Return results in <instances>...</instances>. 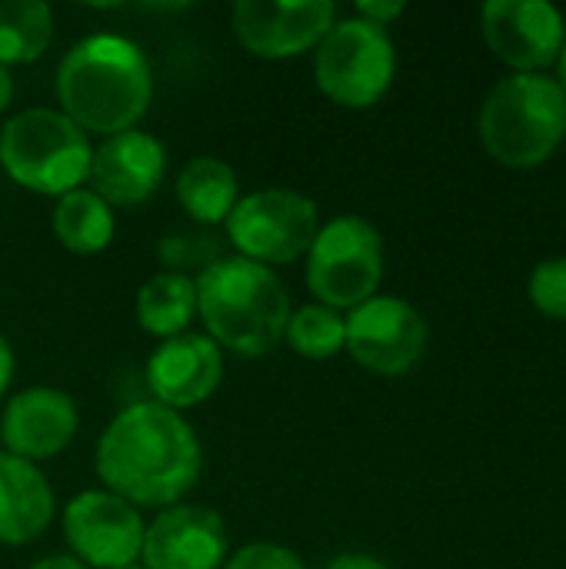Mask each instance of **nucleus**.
<instances>
[{
	"instance_id": "obj_1",
	"label": "nucleus",
	"mask_w": 566,
	"mask_h": 569,
	"mask_svg": "<svg viewBox=\"0 0 566 569\" xmlns=\"http://www.w3.org/2000/svg\"><path fill=\"white\" fill-rule=\"evenodd\" d=\"M93 470L107 493L130 507L167 510L183 503L203 470V447L190 420L153 400L123 407L100 433Z\"/></svg>"
},
{
	"instance_id": "obj_2",
	"label": "nucleus",
	"mask_w": 566,
	"mask_h": 569,
	"mask_svg": "<svg viewBox=\"0 0 566 569\" xmlns=\"http://www.w3.org/2000/svg\"><path fill=\"white\" fill-rule=\"evenodd\" d=\"M57 110L83 133L113 137L140 127L153 103V70L143 47L123 33L77 40L53 73Z\"/></svg>"
},
{
	"instance_id": "obj_3",
	"label": "nucleus",
	"mask_w": 566,
	"mask_h": 569,
	"mask_svg": "<svg viewBox=\"0 0 566 569\" xmlns=\"http://www.w3.org/2000/svg\"><path fill=\"white\" fill-rule=\"evenodd\" d=\"M290 293L277 270L227 253L197 277V317L203 333L234 357L257 360L284 343Z\"/></svg>"
},
{
	"instance_id": "obj_4",
	"label": "nucleus",
	"mask_w": 566,
	"mask_h": 569,
	"mask_svg": "<svg viewBox=\"0 0 566 569\" xmlns=\"http://www.w3.org/2000/svg\"><path fill=\"white\" fill-rule=\"evenodd\" d=\"M564 137L566 93L550 73H510L480 107V140L504 167H540Z\"/></svg>"
},
{
	"instance_id": "obj_5",
	"label": "nucleus",
	"mask_w": 566,
	"mask_h": 569,
	"mask_svg": "<svg viewBox=\"0 0 566 569\" xmlns=\"http://www.w3.org/2000/svg\"><path fill=\"white\" fill-rule=\"evenodd\" d=\"M93 160L90 133H83L57 107H30L7 117L0 130L3 173L40 197H63L87 187Z\"/></svg>"
},
{
	"instance_id": "obj_6",
	"label": "nucleus",
	"mask_w": 566,
	"mask_h": 569,
	"mask_svg": "<svg viewBox=\"0 0 566 569\" xmlns=\"http://www.w3.org/2000/svg\"><path fill=\"white\" fill-rule=\"evenodd\" d=\"M380 280L384 237L370 220L340 213L320 223L307 250V290L314 293V303L350 313L354 307L377 297Z\"/></svg>"
},
{
	"instance_id": "obj_7",
	"label": "nucleus",
	"mask_w": 566,
	"mask_h": 569,
	"mask_svg": "<svg viewBox=\"0 0 566 569\" xmlns=\"http://www.w3.org/2000/svg\"><path fill=\"white\" fill-rule=\"evenodd\" d=\"M397 77V50L387 27L360 17L337 20L314 50L317 90L347 110L374 107Z\"/></svg>"
},
{
	"instance_id": "obj_8",
	"label": "nucleus",
	"mask_w": 566,
	"mask_h": 569,
	"mask_svg": "<svg viewBox=\"0 0 566 569\" xmlns=\"http://www.w3.org/2000/svg\"><path fill=\"white\" fill-rule=\"evenodd\" d=\"M320 230V207L287 187H260L240 193L224 223L227 247L260 267H287L307 257Z\"/></svg>"
},
{
	"instance_id": "obj_9",
	"label": "nucleus",
	"mask_w": 566,
	"mask_h": 569,
	"mask_svg": "<svg viewBox=\"0 0 566 569\" xmlns=\"http://www.w3.org/2000/svg\"><path fill=\"white\" fill-rule=\"evenodd\" d=\"M344 317H347L344 353H350L354 363H360L377 377H404L427 353V340H430L427 320L414 303L400 297L377 293Z\"/></svg>"
},
{
	"instance_id": "obj_10",
	"label": "nucleus",
	"mask_w": 566,
	"mask_h": 569,
	"mask_svg": "<svg viewBox=\"0 0 566 569\" xmlns=\"http://www.w3.org/2000/svg\"><path fill=\"white\" fill-rule=\"evenodd\" d=\"M60 530L70 557L87 569H123L140 560L147 523L137 507L100 487L77 493L63 507Z\"/></svg>"
},
{
	"instance_id": "obj_11",
	"label": "nucleus",
	"mask_w": 566,
	"mask_h": 569,
	"mask_svg": "<svg viewBox=\"0 0 566 569\" xmlns=\"http://www.w3.org/2000/svg\"><path fill=\"white\" fill-rule=\"evenodd\" d=\"M337 23L334 0H237L230 30L257 60H294L314 53Z\"/></svg>"
},
{
	"instance_id": "obj_12",
	"label": "nucleus",
	"mask_w": 566,
	"mask_h": 569,
	"mask_svg": "<svg viewBox=\"0 0 566 569\" xmlns=\"http://www.w3.org/2000/svg\"><path fill=\"white\" fill-rule=\"evenodd\" d=\"M487 47L517 73H544L566 40L564 13L547 0H490L480 10Z\"/></svg>"
},
{
	"instance_id": "obj_13",
	"label": "nucleus",
	"mask_w": 566,
	"mask_h": 569,
	"mask_svg": "<svg viewBox=\"0 0 566 569\" xmlns=\"http://www.w3.org/2000/svg\"><path fill=\"white\" fill-rule=\"evenodd\" d=\"M230 533L217 510L203 503H177L160 510L143 533V569H224Z\"/></svg>"
},
{
	"instance_id": "obj_14",
	"label": "nucleus",
	"mask_w": 566,
	"mask_h": 569,
	"mask_svg": "<svg viewBox=\"0 0 566 569\" xmlns=\"http://www.w3.org/2000/svg\"><path fill=\"white\" fill-rule=\"evenodd\" d=\"M80 430L77 400L57 387H27L3 403L0 443L3 453L33 467L60 457Z\"/></svg>"
},
{
	"instance_id": "obj_15",
	"label": "nucleus",
	"mask_w": 566,
	"mask_h": 569,
	"mask_svg": "<svg viewBox=\"0 0 566 569\" xmlns=\"http://www.w3.org/2000/svg\"><path fill=\"white\" fill-rule=\"evenodd\" d=\"M150 400L167 410H193L207 403L224 383V350L207 333H180L160 340L143 370Z\"/></svg>"
},
{
	"instance_id": "obj_16",
	"label": "nucleus",
	"mask_w": 566,
	"mask_h": 569,
	"mask_svg": "<svg viewBox=\"0 0 566 569\" xmlns=\"http://www.w3.org/2000/svg\"><path fill=\"white\" fill-rule=\"evenodd\" d=\"M167 177V150L163 143L133 127L113 137H103L93 147L90 160V190L103 197L113 210L117 207H140L147 203Z\"/></svg>"
},
{
	"instance_id": "obj_17",
	"label": "nucleus",
	"mask_w": 566,
	"mask_h": 569,
	"mask_svg": "<svg viewBox=\"0 0 566 569\" xmlns=\"http://www.w3.org/2000/svg\"><path fill=\"white\" fill-rule=\"evenodd\" d=\"M57 517V497L40 467L0 450V547L40 540Z\"/></svg>"
},
{
	"instance_id": "obj_18",
	"label": "nucleus",
	"mask_w": 566,
	"mask_h": 569,
	"mask_svg": "<svg viewBox=\"0 0 566 569\" xmlns=\"http://www.w3.org/2000/svg\"><path fill=\"white\" fill-rule=\"evenodd\" d=\"M173 193H177L180 210L193 223L217 230L227 223V217L234 213V207L240 200V180L227 160L203 153V157H193L183 163Z\"/></svg>"
},
{
	"instance_id": "obj_19",
	"label": "nucleus",
	"mask_w": 566,
	"mask_h": 569,
	"mask_svg": "<svg viewBox=\"0 0 566 569\" xmlns=\"http://www.w3.org/2000/svg\"><path fill=\"white\" fill-rule=\"evenodd\" d=\"M50 230L63 250L77 257H97L113 243L117 217L103 197H97L90 187H77L57 197L50 213Z\"/></svg>"
},
{
	"instance_id": "obj_20",
	"label": "nucleus",
	"mask_w": 566,
	"mask_h": 569,
	"mask_svg": "<svg viewBox=\"0 0 566 569\" xmlns=\"http://www.w3.org/2000/svg\"><path fill=\"white\" fill-rule=\"evenodd\" d=\"M137 323L157 340H173L197 320V280L160 270L137 290Z\"/></svg>"
},
{
	"instance_id": "obj_21",
	"label": "nucleus",
	"mask_w": 566,
	"mask_h": 569,
	"mask_svg": "<svg viewBox=\"0 0 566 569\" xmlns=\"http://www.w3.org/2000/svg\"><path fill=\"white\" fill-rule=\"evenodd\" d=\"M57 33L50 3L0 0V67H23L40 60Z\"/></svg>"
},
{
	"instance_id": "obj_22",
	"label": "nucleus",
	"mask_w": 566,
	"mask_h": 569,
	"mask_svg": "<svg viewBox=\"0 0 566 569\" xmlns=\"http://www.w3.org/2000/svg\"><path fill=\"white\" fill-rule=\"evenodd\" d=\"M284 343L307 360H334L344 353L347 343V317L324 307V303H304L290 310Z\"/></svg>"
},
{
	"instance_id": "obj_23",
	"label": "nucleus",
	"mask_w": 566,
	"mask_h": 569,
	"mask_svg": "<svg viewBox=\"0 0 566 569\" xmlns=\"http://www.w3.org/2000/svg\"><path fill=\"white\" fill-rule=\"evenodd\" d=\"M157 257L163 263V270L170 273H183V277H200L207 267H214L217 260L227 257V240L207 227L193 230V233H170L157 243Z\"/></svg>"
},
{
	"instance_id": "obj_24",
	"label": "nucleus",
	"mask_w": 566,
	"mask_h": 569,
	"mask_svg": "<svg viewBox=\"0 0 566 569\" xmlns=\"http://www.w3.org/2000/svg\"><path fill=\"white\" fill-rule=\"evenodd\" d=\"M530 300L540 313L554 320H566V257H550L534 267Z\"/></svg>"
},
{
	"instance_id": "obj_25",
	"label": "nucleus",
	"mask_w": 566,
	"mask_h": 569,
	"mask_svg": "<svg viewBox=\"0 0 566 569\" xmlns=\"http://www.w3.org/2000/svg\"><path fill=\"white\" fill-rule=\"evenodd\" d=\"M224 569H307V563L290 547L257 540V543H247V547L234 550L227 557Z\"/></svg>"
},
{
	"instance_id": "obj_26",
	"label": "nucleus",
	"mask_w": 566,
	"mask_h": 569,
	"mask_svg": "<svg viewBox=\"0 0 566 569\" xmlns=\"http://www.w3.org/2000/svg\"><path fill=\"white\" fill-rule=\"evenodd\" d=\"M404 13V3L400 0H394V3H384V0H364V3H357V13L354 17H360V20H370V23H377V27H390V20H397Z\"/></svg>"
},
{
	"instance_id": "obj_27",
	"label": "nucleus",
	"mask_w": 566,
	"mask_h": 569,
	"mask_svg": "<svg viewBox=\"0 0 566 569\" xmlns=\"http://www.w3.org/2000/svg\"><path fill=\"white\" fill-rule=\"evenodd\" d=\"M324 569H390L380 557L374 553H360V550H350V553H337Z\"/></svg>"
},
{
	"instance_id": "obj_28",
	"label": "nucleus",
	"mask_w": 566,
	"mask_h": 569,
	"mask_svg": "<svg viewBox=\"0 0 566 569\" xmlns=\"http://www.w3.org/2000/svg\"><path fill=\"white\" fill-rule=\"evenodd\" d=\"M13 373H17V357H13L10 340L0 333V400L7 397V390H10V383H13Z\"/></svg>"
},
{
	"instance_id": "obj_29",
	"label": "nucleus",
	"mask_w": 566,
	"mask_h": 569,
	"mask_svg": "<svg viewBox=\"0 0 566 569\" xmlns=\"http://www.w3.org/2000/svg\"><path fill=\"white\" fill-rule=\"evenodd\" d=\"M30 569H87L80 560H73L70 553H53V557H43L37 560Z\"/></svg>"
},
{
	"instance_id": "obj_30",
	"label": "nucleus",
	"mask_w": 566,
	"mask_h": 569,
	"mask_svg": "<svg viewBox=\"0 0 566 569\" xmlns=\"http://www.w3.org/2000/svg\"><path fill=\"white\" fill-rule=\"evenodd\" d=\"M13 73H10V67H0V113L13 103Z\"/></svg>"
},
{
	"instance_id": "obj_31",
	"label": "nucleus",
	"mask_w": 566,
	"mask_h": 569,
	"mask_svg": "<svg viewBox=\"0 0 566 569\" xmlns=\"http://www.w3.org/2000/svg\"><path fill=\"white\" fill-rule=\"evenodd\" d=\"M560 87H564V93H566V40H564V47H560V57H557V77H554Z\"/></svg>"
},
{
	"instance_id": "obj_32",
	"label": "nucleus",
	"mask_w": 566,
	"mask_h": 569,
	"mask_svg": "<svg viewBox=\"0 0 566 569\" xmlns=\"http://www.w3.org/2000/svg\"><path fill=\"white\" fill-rule=\"evenodd\" d=\"M123 569H143V567H140V563H133V567H123Z\"/></svg>"
}]
</instances>
